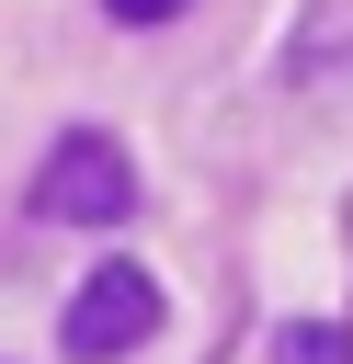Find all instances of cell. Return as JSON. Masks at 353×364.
<instances>
[{
  "instance_id": "cell-1",
  "label": "cell",
  "mask_w": 353,
  "mask_h": 364,
  "mask_svg": "<svg viewBox=\"0 0 353 364\" xmlns=\"http://www.w3.org/2000/svg\"><path fill=\"white\" fill-rule=\"evenodd\" d=\"M137 205V159L102 136V125H68L57 148H46V171H34V216H57V228H114Z\"/></svg>"
},
{
  "instance_id": "cell-2",
  "label": "cell",
  "mask_w": 353,
  "mask_h": 364,
  "mask_svg": "<svg viewBox=\"0 0 353 364\" xmlns=\"http://www.w3.org/2000/svg\"><path fill=\"white\" fill-rule=\"evenodd\" d=\"M148 330H159V273H148V262H102V273H80V296H68V318H57L68 364H114V353H137Z\"/></svg>"
},
{
  "instance_id": "cell-3",
  "label": "cell",
  "mask_w": 353,
  "mask_h": 364,
  "mask_svg": "<svg viewBox=\"0 0 353 364\" xmlns=\"http://www.w3.org/2000/svg\"><path fill=\"white\" fill-rule=\"evenodd\" d=\"M273 364H353V330H330V318H296V330H273Z\"/></svg>"
},
{
  "instance_id": "cell-4",
  "label": "cell",
  "mask_w": 353,
  "mask_h": 364,
  "mask_svg": "<svg viewBox=\"0 0 353 364\" xmlns=\"http://www.w3.org/2000/svg\"><path fill=\"white\" fill-rule=\"evenodd\" d=\"M102 11H114V23H137V34H148V23H171V11H182V0H102Z\"/></svg>"
}]
</instances>
